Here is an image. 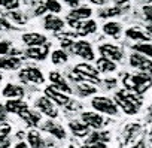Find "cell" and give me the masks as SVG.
I'll list each match as a JSON object with an SVG mask.
<instances>
[{
  "label": "cell",
  "instance_id": "6da1fadb",
  "mask_svg": "<svg viewBox=\"0 0 152 148\" xmlns=\"http://www.w3.org/2000/svg\"><path fill=\"white\" fill-rule=\"evenodd\" d=\"M122 82H124L127 90L134 91L136 94H143L152 84L148 73H143V72L139 73V75H125Z\"/></svg>",
  "mask_w": 152,
  "mask_h": 148
},
{
  "label": "cell",
  "instance_id": "7a4b0ae2",
  "mask_svg": "<svg viewBox=\"0 0 152 148\" xmlns=\"http://www.w3.org/2000/svg\"><path fill=\"white\" fill-rule=\"evenodd\" d=\"M91 106L94 111L100 112V114H106V115H118V105L115 103V100H112L110 97L106 96H96L91 100Z\"/></svg>",
  "mask_w": 152,
  "mask_h": 148
},
{
  "label": "cell",
  "instance_id": "3957f363",
  "mask_svg": "<svg viewBox=\"0 0 152 148\" xmlns=\"http://www.w3.org/2000/svg\"><path fill=\"white\" fill-rule=\"evenodd\" d=\"M34 108L40 112V114H45L48 118H52L55 120L58 117V109H57V105L46 96H40L34 100Z\"/></svg>",
  "mask_w": 152,
  "mask_h": 148
},
{
  "label": "cell",
  "instance_id": "277c9868",
  "mask_svg": "<svg viewBox=\"0 0 152 148\" xmlns=\"http://www.w3.org/2000/svg\"><path fill=\"white\" fill-rule=\"evenodd\" d=\"M18 78H20V81H23L26 84H28V82L30 84H43L45 82L43 73L37 67H33V66L21 69L18 73Z\"/></svg>",
  "mask_w": 152,
  "mask_h": 148
},
{
  "label": "cell",
  "instance_id": "5b68a950",
  "mask_svg": "<svg viewBox=\"0 0 152 148\" xmlns=\"http://www.w3.org/2000/svg\"><path fill=\"white\" fill-rule=\"evenodd\" d=\"M81 121H84L90 129L94 130H102V127L106 124V120L103 117V114L97 112V111H85L81 114Z\"/></svg>",
  "mask_w": 152,
  "mask_h": 148
},
{
  "label": "cell",
  "instance_id": "8992f818",
  "mask_svg": "<svg viewBox=\"0 0 152 148\" xmlns=\"http://www.w3.org/2000/svg\"><path fill=\"white\" fill-rule=\"evenodd\" d=\"M72 52L75 55L84 58L85 61H93L94 60V49H93L91 43L87 42V40H75V43L72 46Z\"/></svg>",
  "mask_w": 152,
  "mask_h": 148
},
{
  "label": "cell",
  "instance_id": "52a82bcc",
  "mask_svg": "<svg viewBox=\"0 0 152 148\" xmlns=\"http://www.w3.org/2000/svg\"><path fill=\"white\" fill-rule=\"evenodd\" d=\"M42 130L46 132V133H49L51 138H55L58 141H63V139L67 138V132H66L64 126L60 124V123H57V121H54L52 118H48L42 124Z\"/></svg>",
  "mask_w": 152,
  "mask_h": 148
},
{
  "label": "cell",
  "instance_id": "ba28073f",
  "mask_svg": "<svg viewBox=\"0 0 152 148\" xmlns=\"http://www.w3.org/2000/svg\"><path fill=\"white\" fill-rule=\"evenodd\" d=\"M130 64L143 73H152V60L140 52H133L130 55Z\"/></svg>",
  "mask_w": 152,
  "mask_h": 148
},
{
  "label": "cell",
  "instance_id": "9c48e42d",
  "mask_svg": "<svg viewBox=\"0 0 152 148\" xmlns=\"http://www.w3.org/2000/svg\"><path fill=\"white\" fill-rule=\"evenodd\" d=\"M99 52L102 57H106L112 61H121L124 58V51L122 48H119L118 45H113V43H103L99 46Z\"/></svg>",
  "mask_w": 152,
  "mask_h": 148
},
{
  "label": "cell",
  "instance_id": "30bf717a",
  "mask_svg": "<svg viewBox=\"0 0 152 148\" xmlns=\"http://www.w3.org/2000/svg\"><path fill=\"white\" fill-rule=\"evenodd\" d=\"M49 81H51V85L54 87V88H57V90H60V91H63V93H66V94H72V87L69 85V82H67V80L61 75L60 72H49Z\"/></svg>",
  "mask_w": 152,
  "mask_h": 148
},
{
  "label": "cell",
  "instance_id": "8fae6325",
  "mask_svg": "<svg viewBox=\"0 0 152 148\" xmlns=\"http://www.w3.org/2000/svg\"><path fill=\"white\" fill-rule=\"evenodd\" d=\"M45 96L49 97L55 105H58V106H64V108H66L67 103L72 100V99L69 97V94H66V93H63V91L54 88L52 85H49V87L45 88Z\"/></svg>",
  "mask_w": 152,
  "mask_h": 148
},
{
  "label": "cell",
  "instance_id": "7c38bea8",
  "mask_svg": "<svg viewBox=\"0 0 152 148\" xmlns=\"http://www.w3.org/2000/svg\"><path fill=\"white\" fill-rule=\"evenodd\" d=\"M64 20H61L60 17H57L55 14H48L45 15L43 18V29L48 30V32H54V33H58L61 30H64Z\"/></svg>",
  "mask_w": 152,
  "mask_h": 148
},
{
  "label": "cell",
  "instance_id": "4fadbf2b",
  "mask_svg": "<svg viewBox=\"0 0 152 148\" xmlns=\"http://www.w3.org/2000/svg\"><path fill=\"white\" fill-rule=\"evenodd\" d=\"M5 109L8 114H15L20 117L26 111H28V103L24 102L23 99H8L5 102Z\"/></svg>",
  "mask_w": 152,
  "mask_h": 148
},
{
  "label": "cell",
  "instance_id": "5bb4252c",
  "mask_svg": "<svg viewBox=\"0 0 152 148\" xmlns=\"http://www.w3.org/2000/svg\"><path fill=\"white\" fill-rule=\"evenodd\" d=\"M48 54H49V45L48 43L39 45V46H27V49H26V57L36 60V61L45 60L48 57Z\"/></svg>",
  "mask_w": 152,
  "mask_h": 148
},
{
  "label": "cell",
  "instance_id": "9a60e30c",
  "mask_svg": "<svg viewBox=\"0 0 152 148\" xmlns=\"http://www.w3.org/2000/svg\"><path fill=\"white\" fill-rule=\"evenodd\" d=\"M24 94H26L24 88L18 84H14V82H8L2 88V96L5 99H23Z\"/></svg>",
  "mask_w": 152,
  "mask_h": 148
},
{
  "label": "cell",
  "instance_id": "2e32d148",
  "mask_svg": "<svg viewBox=\"0 0 152 148\" xmlns=\"http://www.w3.org/2000/svg\"><path fill=\"white\" fill-rule=\"evenodd\" d=\"M113 100H115V103H116L125 114H128V115H134V114L137 112V109H139L134 103H131V102L124 96L122 91H118V93L115 94V99H113Z\"/></svg>",
  "mask_w": 152,
  "mask_h": 148
},
{
  "label": "cell",
  "instance_id": "e0dca14e",
  "mask_svg": "<svg viewBox=\"0 0 152 148\" xmlns=\"http://www.w3.org/2000/svg\"><path fill=\"white\" fill-rule=\"evenodd\" d=\"M21 40L26 46H39V45L46 43V36L36 33V32H28V33H24L21 36Z\"/></svg>",
  "mask_w": 152,
  "mask_h": 148
},
{
  "label": "cell",
  "instance_id": "ac0fdd59",
  "mask_svg": "<svg viewBox=\"0 0 152 148\" xmlns=\"http://www.w3.org/2000/svg\"><path fill=\"white\" fill-rule=\"evenodd\" d=\"M21 67V58L6 54V55H0V70H17Z\"/></svg>",
  "mask_w": 152,
  "mask_h": 148
},
{
  "label": "cell",
  "instance_id": "d6986e66",
  "mask_svg": "<svg viewBox=\"0 0 152 148\" xmlns=\"http://www.w3.org/2000/svg\"><path fill=\"white\" fill-rule=\"evenodd\" d=\"M69 129L72 132V135L75 138H87L91 133V129L84 123V121H78V120H73L69 123Z\"/></svg>",
  "mask_w": 152,
  "mask_h": 148
},
{
  "label": "cell",
  "instance_id": "ffe728a7",
  "mask_svg": "<svg viewBox=\"0 0 152 148\" xmlns=\"http://www.w3.org/2000/svg\"><path fill=\"white\" fill-rule=\"evenodd\" d=\"M93 15V9L88 6H78V8H72V11L67 15V20H76V21H84L88 20Z\"/></svg>",
  "mask_w": 152,
  "mask_h": 148
},
{
  "label": "cell",
  "instance_id": "44dd1931",
  "mask_svg": "<svg viewBox=\"0 0 152 148\" xmlns=\"http://www.w3.org/2000/svg\"><path fill=\"white\" fill-rule=\"evenodd\" d=\"M26 142L30 148H45V139L36 129H31L26 133Z\"/></svg>",
  "mask_w": 152,
  "mask_h": 148
},
{
  "label": "cell",
  "instance_id": "7402d4cb",
  "mask_svg": "<svg viewBox=\"0 0 152 148\" xmlns=\"http://www.w3.org/2000/svg\"><path fill=\"white\" fill-rule=\"evenodd\" d=\"M96 32H97V23L91 18L81 21L78 29H76V33H78L79 36H88V35H93Z\"/></svg>",
  "mask_w": 152,
  "mask_h": 148
},
{
  "label": "cell",
  "instance_id": "603a6c76",
  "mask_svg": "<svg viewBox=\"0 0 152 148\" xmlns=\"http://www.w3.org/2000/svg\"><path fill=\"white\" fill-rule=\"evenodd\" d=\"M121 32H122V27L116 21H107L103 26V33L110 36V38H113V39H118L121 36Z\"/></svg>",
  "mask_w": 152,
  "mask_h": 148
},
{
  "label": "cell",
  "instance_id": "cb8c5ba5",
  "mask_svg": "<svg viewBox=\"0 0 152 148\" xmlns=\"http://www.w3.org/2000/svg\"><path fill=\"white\" fill-rule=\"evenodd\" d=\"M96 67L102 73H110V72L116 70V63L109 60V58H106V57H102V58H99L96 61Z\"/></svg>",
  "mask_w": 152,
  "mask_h": 148
},
{
  "label": "cell",
  "instance_id": "d4e9b609",
  "mask_svg": "<svg viewBox=\"0 0 152 148\" xmlns=\"http://www.w3.org/2000/svg\"><path fill=\"white\" fill-rule=\"evenodd\" d=\"M76 91H78V94L81 97H88V96H93L97 93V87L91 82H78V85H76Z\"/></svg>",
  "mask_w": 152,
  "mask_h": 148
},
{
  "label": "cell",
  "instance_id": "484cf974",
  "mask_svg": "<svg viewBox=\"0 0 152 148\" xmlns=\"http://www.w3.org/2000/svg\"><path fill=\"white\" fill-rule=\"evenodd\" d=\"M28 126H31V127H37L39 126V123H40V120H42V114L39 112V111H26L23 115H20Z\"/></svg>",
  "mask_w": 152,
  "mask_h": 148
},
{
  "label": "cell",
  "instance_id": "4316f807",
  "mask_svg": "<svg viewBox=\"0 0 152 148\" xmlns=\"http://www.w3.org/2000/svg\"><path fill=\"white\" fill-rule=\"evenodd\" d=\"M125 36L133 39V40H140V42H148L151 39V36L145 32H142L140 29L137 27H131V29H127L125 30Z\"/></svg>",
  "mask_w": 152,
  "mask_h": 148
},
{
  "label": "cell",
  "instance_id": "83f0119b",
  "mask_svg": "<svg viewBox=\"0 0 152 148\" xmlns=\"http://www.w3.org/2000/svg\"><path fill=\"white\" fill-rule=\"evenodd\" d=\"M87 138H88L87 139V145L93 144V142H107L110 139V133L109 132H103V130H94Z\"/></svg>",
  "mask_w": 152,
  "mask_h": 148
},
{
  "label": "cell",
  "instance_id": "f1b7e54d",
  "mask_svg": "<svg viewBox=\"0 0 152 148\" xmlns=\"http://www.w3.org/2000/svg\"><path fill=\"white\" fill-rule=\"evenodd\" d=\"M6 18H8L9 21L18 24V26H24V24L27 23V17H26V14H23V12L18 11V9H15V11H9Z\"/></svg>",
  "mask_w": 152,
  "mask_h": 148
},
{
  "label": "cell",
  "instance_id": "f546056e",
  "mask_svg": "<svg viewBox=\"0 0 152 148\" xmlns=\"http://www.w3.org/2000/svg\"><path fill=\"white\" fill-rule=\"evenodd\" d=\"M67 60H69V55H67V52H66L64 49H55V51L51 52V61H52V64H55V66L64 64Z\"/></svg>",
  "mask_w": 152,
  "mask_h": 148
},
{
  "label": "cell",
  "instance_id": "4dcf8cb0",
  "mask_svg": "<svg viewBox=\"0 0 152 148\" xmlns=\"http://www.w3.org/2000/svg\"><path fill=\"white\" fill-rule=\"evenodd\" d=\"M122 14V9L119 6H113V8H104L102 11H99V17L100 18H112V17H118Z\"/></svg>",
  "mask_w": 152,
  "mask_h": 148
},
{
  "label": "cell",
  "instance_id": "1f68e13d",
  "mask_svg": "<svg viewBox=\"0 0 152 148\" xmlns=\"http://www.w3.org/2000/svg\"><path fill=\"white\" fill-rule=\"evenodd\" d=\"M133 48H134L136 52H140V54H143V55L152 58V43H149V42H142V43H136Z\"/></svg>",
  "mask_w": 152,
  "mask_h": 148
},
{
  "label": "cell",
  "instance_id": "d6a6232c",
  "mask_svg": "<svg viewBox=\"0 0 152 148\" xmlns=\"http://www.w3.org/2000/svg\"><path fill=\"white\" fill-rule=\"evenodd\" d=\"M11 135H12V124L8 121L0 123V144L6 141L8 138H11Z\"/></svg>",
  "mask_w": 152,
  "mask_h": 148
},
{
  "label": "cell",
  "instance_id": "836d02e7",
  "mask_svg": "<svg viewBox=\"0 0 152 148\" xmlns=\"http://www.w3.org/2000/svg\"><path fill=\"white\" fill-rule=\"evenodd\" d=\"M0 8L9 11H15L20 8V0H0Z\"/></svg>",
  "mask_w": 152,
  "mask_h": 148
},
{
  "label": "cell",
  "instance_id": "e575fe53",
  "mask_svg": "<svg viewBox=\"0 0 152 148\" xmlns=\"http://www.w3.org/2000/svg\"><path fill=\"white\" fill-rule=\"evenodd\" d=\"M45 6H46V11H49L51 14H60L61 12V3L58 0H46L45 2Z\"/></svg>",
  "mask_w": 152,
  "mask_h": 148
},
{
  "label": "cell",
  "instance_id": "d590c367",
  "mask_svg": "<svg viewBox=\"0 0 152 148\" xmlns=\"http://www.w3.org/2000/svg\"><path fill=\"white\" fill-rule=\"evenodd\" d=\"M14 27H12V24H11V21L0 12V30H12Z\"/></svg>",
  "mask_w": 152,
  "mask_h": 148
},
{
  "label": "cell",
  "instance_id": "8d00e7d4",
  "mask_svg": "<svg viewBox=\"0 0 152 148\" xmlns=\"http://www.w3.org/2000/svg\"><path fill=\"white\" fill-rule=\"evenodd\" d=\"M11 51V43L5 42V40H0V55H6Z\"/></svg>",
  "mask_w": 152,
  "mask_h": 148
},
{
  "label": "cell",
  "instance_id": "74e56055",
  "mask_svg": "<svg viewBox=\"0 0 152 148\" xmlns=\"http://www.w3.org/2000/svg\"><path fill=\"white\" fill-rule=\"evenodd\" d=\"M143 15H145V18L152 24V5H146V6L143 8Z\"/></svg>",
  "mask_w": 152,
  "mask_h": 148
},
{
  "label": "cell",
  "instance_id": "f35d334b",
  "mask_svg": "<svg viewBox=\"0 0 152 148\" xmlns=\"http://www.w3.org/2000/svg\"><path fill=\"white\" fill-rule=\"evenodd\" d=\"M6 118H8V112L5 109V103H0V123L6 121Z\"/></svg>",
  "mask_w": 152,
  "mask_h": 148
},
{
  "label": "cell",
  "instance_id": "ab89813d",
  "mask_svg": "<svg viewBox=\"0 0 152 148\" xmlns=\"http://www.w3.org/2000/svg\"><path fill=\"white\" fill-rule=\"evenodd\" d=\"M64 3L69 5L70 8H78L79 3H81V0H64Z\"/></svg>",
  "mask_w": 152,
  "mask_h": 148
},
{
  "label": "cell",
  "instance_id": "60d3db41",
  "mask_svg": "<svg viewBox=\"0 0 152 148\" xmlns=\"http://www.w3.org/2000/svg\"><path fill=\"white\" fill-rule=\"evenodd\" d=\"M90 148H107L106 142H93V144H88Z\"/></svg>",
  "mask_w": 152,
  "mask_h": 148
},
{
  "label": "cell",
  "instance_id": "b9f144b4",
  "mask_svg": "<svg viewBox=\"0 0 152 148\" xmlns=\"http://www.w3.org/2000/svg\"><path fill=\"white\" fill-rule=\"evenodd\" d=\"M45 12H46V6H45V3H43V5H40V6L36 8L34 15H42V14H45Z\"/></svg>",
  "mask_w": 152,
  "mask_h": 148
},
{
  "label": "cell",
  "instance_id": "7bdbcfd3",
  "mask_svg": "<svg viewBox=\"0 0 152 148\" xmlns=\"http://www.w3.org/2000/svg\"><path fill=\"white\" fill-rule=\"evenodd\" d=\"M11 148H28V145H27V142L26 141H18L15 145H12Z\"/></svg>",
  "mask_w": 152,
  "mask_h": 148
},
{
  "label": "cell",
  "instance_id": "ee69618b",
  "mask_svg": "<svg viewBox=\"0 0 152 148\" xmlns=\"http://www.w3.org/2000/svg\"><path fill=\"white\" fill-rule=\"evenodd\" d=\"M12 147V139L11 138H8L6 141H3L2 144H0V148H11Z\"/></svg>",
  "mask_w": 152,
  "mask_h": 148
},
{
  "label": "cell",
  "instance_id": "f6af8a7d",
  "mask_svg": "<svg viewBox=\"0 0 152 148\" xmlns=\"http://www.w3.org/2000/svg\"><path fill=\"white\" fill-rule=\"evenodd\" d=\"M93 5H99V6H103L106 3V0H90Z\"/></svg>",
  "mask_w": 152,
  "mask_h": 148
},
{
  "label": "cell",
  "instance_id": "bcb514c9",
  "mask_svg": "<svg viewBox=\"0 0 152 148\" xmlns=\"http://www.w3.org/2000/svg\"><path fill=\"white\" fill-rule=\"evenodd\" d=\"M136 2H140V3H151L152 0H136Z\"/></svg>",
  "mask_w": 152,
  "mask_h": 148
},
{
  "label": "cell",
  "instance_id": "7dc6e473",
  "mask_svg": "<svg viewBox=\"0 0 152 148\" xmlns=\"http://www.w3.org/2000/svg\"><path fill=\"white\" fill-rule=\"evenodd\" d=\"M2 81H3V75L0 73V84H2Z\"/></svg>",
  "mask_w": 152,
  "mask_h": 148
},
{
  "label": "cell",
  "instance_id": "c3c4849f",
  "mask_svg": "<svg viewBox=\"0 0 152 148\" xmlns=\"http://www.w3.org/2000/svg\"><path fill=\"white\" fill-rule=\"evenodd\" d=\"M67 148H76V147H75V145H69Z\"/></svg>",
  "mask_w": 152,
  "mask_h": 148
},
{
  "label": "cell",
  "instance_id": "681fc988",
  "mask_svg": "<svg viewBox=\"0 0 152 148\" xmlns=\"http://www.w3.org/2000/svg\"><path fill=\"white\" fill-rule=\"evenodd\" d=\"M23 2H34V0H23Z\"/></svg>",
  "mask_w": 152,
  "mask_h": 148
},
{
  "label": "cell",
  "instance_id": "f907efd6",
  "mask_svg": "<svg viewBox=\"0 0 152 148\" xmlns=\"http://www.w3.org/2000/svg\"><path fill=\"white\" fill-rule=\"evenodd\" d=\"M81 148H90V147H88V145H84V147H81Z\"/></svg>",
  "mask_w": 152,
  "mask_h": 148
}]
</instances>
